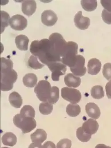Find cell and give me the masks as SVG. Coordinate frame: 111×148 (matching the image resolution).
I'll list each match as a JSON object with an SVG mask.
<instances>
[{"label":"cell","mask_w":111,"mask_h":148,"mask_svg":"<svg viewBox=\"0 0 111 148\" xmlns=\"http://www.w3.org/2000/svg\"><path fill=\"white\" fill-rule=\"evenodd\" d=\"M81 11H79L75 15L74 22L78 29L84 30L88 29L90 25V20L88 17H85L82 14Z\"/></svg>","instance_id":"12"},{"label":"cell","mask_w":111,"mask_h":148,"mask_svg":"<svg viewBox=\"0 0 111 148\" xmlns=\"http://www.w3.org/2000/svg\"><path fill=\"white\" fill-rule=\"evenodd\" d=\"M52 72V79L54 81H59L60 76L65 74L66 66L61 62H54L48 66Z\"/></svg>","instance_id":"8"},{"label":"cell","mask_w":111,"mask_h":148,"mask_svg":"<svg viewBox=\"0 0 111 148\" xmlns=\"http://www.w3.org/2000/svg\"><path fill=\"white\" fill-rule=\"evenodd\" d=\"M72 142L67 138L62 139L57 143V148H71Z\"/></svg>","instance_id":"33"},{"label":"cell","mask_w":111,"mask_h":148,"mask_svg":"<svg viewBox=\"0 0 111 148\" xmlns=\"http://www.w3.org/2000/svg\"><path fill=\"white\" fill-rule=\"evenodd\" d=\"M101 16L102 18L105 23L108 25H111V12L103 10L102 12Z\"/></svg>","instance_id":"34"},{"label":"cell","mask_w":111,"mask_h":148,"mask_svg":"<svg viewBox=\"0 0 111 148\" xmlns=\"http://www.w3.org/2000/svg\"><path fill=\"white\" fill-rule=\"evenodd\" d=\"M95 148H111L110 146H107L106 145L103 144H100L96 145Z\"/></svg>","instance_id":"39"},{"label":"cell","mask_w":111,"mask_h":148,"mask_svg":"<svg viewBox=\"0 0 111 148\" xmlns=\"http://www.w3.org/2000/svg\"><path fill=\"white\" fill-rule=\"evenodd\" d=\"M37 82V77L33 73H28L23 78V83L25 86L29 88L34 87Z\"/></svg>","instance_id":"22"},{"label":"cell","mask_w":111,"mask_h":148,"mask_svg":"<svg viewBox=\"0 0 111 148\" xmlns=\"http://www.w3.org/2000/svg\"><path fill=\"white\" fill-rule=\"evenodd\" d=\"M41 20L42 23L47 26L54 25L57 22L58 17L56 14L51 10H46L41 14Z\"/></svg>","instance_id":"11"},{"label":"cell","mask_w":111,"mask_h":148,"mask_svg":"<svg viewBox=\"0 0 111 148\" xmlns=\"http://www.w3.org/2000/svg\"><path fill=\"white\" fill-rule=\"evenodd\" d=\"M82 129L87 134L92 135L96 134L99 129V124L93 119H88L83 124Z\"/></svg>","instance_id":"13"},{"label":"cell","mask_w":111,"mask_h":148,"mask_svg":"<svg viewBox=\"0 0 111 148\" xmlns=\"http://www.w3.org/2000/svg\"><path fill=\"white\" fill-rule=\"evenodd\" d=\"M9 100L11 105L16 108H20L23 103V100L20 94L13 91L9 95Z\"/></svg>","instance_id":"20"},{"label":"cell","mask_w":111,"mask_h":148,"mask_svg":"<svg viewBox=\"0 0 111 148\" xmlns=\"http://www.w3.org/2000/svg\"><path fill=\"white\" fill-rule=\"evenodd\" d=\"M51 88L50 82L46 80H42L37 84L34 91L39 100L43 102H48L50 96Z\"/></svg>","instance_id":"5"},{"label":"cell","mask_w":111,"mask_h":148,"mask_svg":"<svg viewBox=\"0 0 111 148\" xmlns=\"http://www.w3.org/2000/svg\"><path fill=\"white\" fill-rule=\"evenodd\" d=\"M92 97L96 99H100L105 96V92L101 86L96 85L93 86L91 90Z\"/></svg>","instance_id":"25"},{"label":"cell","mask_w":111,"mask_h":148,"mask_svg":"<svg viewBox=\"0 0 111 148\" xmlns=\"http://www.w3.org/2000/svg\"><path fill=\"white\" fill-rule=\"evenodd\" d=\"M10 16L8 12L4 11H1V33L4 32L6 27L10 25Z\"/></svg>","instance_id":"26"},{"label":"cell","mask_w":111,"mask_h":148,"mask_svg":"<svg viewBox=\"0 0 111 148\" xmlns=\"http://www.w3.org/2000/svg\"><path fill=\"white\" fill-rule=\"evenodd\" d=\"M48 40L54 47L55 51L61 58L66 48L67 42L63 36L59 33H53L50 36Z\"/></svg>","instance_id":"6"},{"label":"cell","mask_w":111,"mask_h":148,"mask_svg":"<svg viewBox=\"0 0 111 148\" xmlns=\"http://www.w3.org/2000/svg\"><path fill=\"white\" fill-rule=\"evenodd\" d=\"M28 64L30 68L35 70L40 69L45 66L44 64H41L38 61L37 57L33 55L31 56L29 58Z\"/></svg>","instance_id":"30"},{"label":"cell","mask_w":111,"mask_h":148,"mask_svg":"<svg viewBox=\"0 0 111 148\" xmlns=\"http://www.w3.org/2000/svg\"><path fill=\"white\" fill-rule=\"evenodd\" d=\"M76 135L78 140L83 143H87L91 138L92 135L86 133L82 127L77 129L76 131Z\"/></svg>","instance_id":"28"},{"label":"cell","mask_w":111,"mask_h":148,"mask_svg":"<svg viewBox=\"0 0 111 148\" xmlns=\"http://www.w3.org/2000/svg\"><path fill=\"white\" fill-rule=\"evenodd\" d=\"M66 112L70 117H76L79 115L81 112V108L78 104H69L66 107Z\"/></svg>","instance_id":"23"},{"label":"cell","mask_w":111,"mask_h":148,"mask_svg":"<svg viewBox=\"0 0 111 148\" xmlns=\"http://www.w3.org/2000/svg\"><path fill=\"white\" fill-rule=\"evenodd\" d=\"M105 90L108 99H111V80L106 85Z\"/></svg>","instance_id":"36"},{"label":"cell","mask_w":111,"mask_h":148,"mask_svg":"<svg viewBox=\"0 0 111 148\" xmlns=\"http://www.w3.org/2000/svg\"><path fill=\"white\" fill-rule=\"evenodd\" d=\"M102 73L107 80H111V63H106L103 65Z\"/></svg>","instance_id":"32"},{"label":"cell","mask_w":111,"mask_h":148,"mask_svg":"<svg viewBox=\"0 0 111 148\" xmlns=\"http://www.w3.org/2000/svg\"><path fill=\"white\" fill-rule=\"evenodd\" d=\"M59 99V89L56 86L52 87L50 96L48 102L52 104H54L58 102Z\"/></svg>","instance_id":"31"},{"label":"cell","mask_w":111,"mask_h":148,"mask_svg":"<svg viewBox=\"0 0 111 148\" xmlns=\"http://www.w3.org/2000/svg\"><path fill=\"white\" fill-rule=\"evenodd\" d=\"M8 148V147H2V148Z\"/></svg>","instance_id":"40"},{"label":"cell","mask_w":111,"mask_h":148,"mask_svg":"<svg viewBox=\"0 0 111 148\" xmlns=\"http://www.w3.org/2000/svg\"><path fill=\"white\" fill-rule=\"evenodd\" d=\"M30 51L32 55L47 66L54 62H61V57L57 55L48 39L32 41L30 47Z\"/></svg>","instance_id":"1"},{"label":"cell","mask_w":111,"mask_h":148,"mask_svg":"<svg viewBox=\"0 0 111 148\" xmlns=\"http://www.w3.org/2000/svg\"><path fill=\"white\" fill-rule=\"evenodd\" d=\"M1 141L4 145L13 146L16 144L17 138L13 133L7 132L2 136Z\"/></svg>","instance_id":"21"},{"label":"cell","mask_w":111,"mask_h":148,"mask_svg":"<svg viewBox=\"0 0 111 148\" xmlns=\"http://www.w3.org/2000/svg\"><path fill=\"white\" fill-rule=\"evenodd\" d=\"M30 137L32 143L41 144L46 139L47 134L44 130L38 129L31 134Z\"/></svg>","instance_id":"18"},{"label":"cell","mask_w":111,"mask_h":148,"mask_svg":"<svg viewBox=\"0 0 111 148\" xmlns=\"http://www.w3.org/2000/svg\"><path fill=\"white\" fill-rule=\"evenodd\" d=\"M78 45L73 41L67 42L66 48L61 58V62L71 68L75 64L77 60Z\"/></svg>","instance_id":"3"},{"label":"cell","mask_w":111,"mask_h":148,"mask_svg":"<svg viewBox=\"0 0 111 148\" xmlns=\"http://www.w3.org/2000/svg\"><path fill=\"white\" fill-rule=\"evenodd\" d=\"M43 148H56V145L53 142L47 141L44 144Z\"/></svg>","instance_id":"37"},{"label":"cell","mask_w":111,"mask_h":148,"mask_svg":"<svg viewBox=\"0 0 111 148\" xmlns=\"http://www.w3.org/2000/svg\"><path fill=\"white\" fill-rule=\"evenodd\" d=\"M85 111L88 116L94 119H97L101 116L100 108L95 103H88L85 106Z\"/></svg>","instance_id":"14"},{"label":"cell","mask_w":111,"mask_h":148,"mask_svg":"<svg viewBox=\"0 0 111 148\" xmlns=\"http://www.w3.org/2000/svg\"><path fill=\"white\" fill-rule=\"evenodd\" d=\"M39 111L43 115H48L53 110V106L48 102L41 103L39 105Z\"/></svg>","instance_id":"27"},{"label":"cell","mask_w":111,"mask_h":148,"mask_svg":"<svg viewBox=\"0 0 111 148\" xmlns=\"http://www.w3.org/2000/svg\"><path fill=\"white\" fill-rule=\"evenodd\" d=\"M85 60L84 56L77 55V60L74 65L70 68L71 72L76 76L81 77L84 76L86 73L87 69L85 66Z\"/></svg>","instance_id":"9"},{"label":"cell","mask_w":111,"mask_h":148,"mask_svg":"<svg viewBox=\"0 0 111 148\" xmlns=\"http://www.w3.org/2000/svg\"><path fill=\"white\" fill-rule=\"evenodd\" d=\"M88 72L91 75H97L100 72L101 68V61L96 58L89 60L88 64Z\"/></svg>","instance_id":"16"},{"label":"cell","mask_w":111,"mask_h":148,"mask_svg":"<svg viewBox=\"0 0 111 148\" xmlns=\"http://www.w3.org/2000/svg\"><path fill=\"white\" fill-rule=\"evenodd\" d=\"M37 3L35 1L30 0L23 1L21 5V10L24 14L28 16L32 15L35 12Z\"/></svg>","instance_id":"15"},{"label":"cell","mask_w":111,"mask_h":148,"mask_svg":"<svg viewBox=\"0 0 111 148\" xmlns=\"http://www.w3.org/2000/svg\"><path fill=\"white\" fill-rule=\"evenodd\" d=\"M13 122L24 134L31 132L37 126L36 121L34 118L24 117L20 114H17L13 117Z\"/></svg>","instance_id":"4"},{"label":"cell","mask_w":111,"mask_h":148,"mask_svg":"<svg viewBox=\"0 0 111 148\" xmlns=\"http://www.w3.org/2000/svg\"><path fill=\"white\" fill-rule=\"evenodd\" d=\"M64 82L66 85L68 87L77 88L81 85V79L73 74L69 73L65 76Z\"/></svg>","instance_id":"17"},{"label":"cell","mask_w":111,"mask_h":148,"mask_svg":"<svg viewBox=\"0 0 111 148\" xmlns=\"http://www.w3.org/2000/svg\"><path fill=\"white\" fill-rule=\"evenodd\" d=\"M29 41V38L24 35L17 36L15 40L17 47L21 51L28 50Z\"/></svg>","instance_id":"19"},{"label":"cell","mask_w":111,"mask_h":148,"mask_svg":"<svg viewBox=\"0 0 111 148\" xmlns=\"http://www.w3.org/2000/svg\"><path fill=\"white\" fill-rule=\"evenodd\" d=\"M81 5L85 10L92 12L97 9V2L96 0H82Z\"/></svg>","instance_id":"24"},{"label":"cell","mask_w":111,"mask_h":148,"mask_svg":"<svg viewBox=\"0 0 111 148\" xmlns=\"http://www.w3.org/2000/svg\"><path fill=\"white\" fill-rule=\"evenodd\" d=\"M20 114L26 117L34 118L35 117V111L30 105L24 106L20 111Z\"/></svg>","instance_id":"29"},{"label":"cell","mask_w":111,"mask_h":148,"mask_svg":"<svg viewBox=\"0 0 111 148\" xmlns=\"http://www.w3.org/2000/svg\"><path fill=\"white\" fill-rule=\"evenodd\" d=\"M28 148H43V146L40 144L32 143L29 145Z\"/></svg>","instance_id":"38"},{"label":"cell","mask_w":111,"mask_h":148,"mask_svg":"<svg viewBox=\"0 0 111 148\" xmlns=\"http://www.w3.org/2000/svg\"><path fill=\"white\" fill-rule=\"evenodd\" d=\"M27 25V20L21 15H15L10 19V26L15 30H23L26 28Z\"/></svg>","instance_id":"10"},{"label":"cell","mask_w":111,"mask_h":148,"mask_svg":"<svg viewBox=\"0 0 111 148\" xmlns=\"http://www.w3.org/2000/svg\"><path fill=\"white\" fill-rule=\"evenodd\" d=\"M61 94L63 99L73 104L79 103L81 99V92L76 89L63 87L61 89Z\"/></svg>","instance_id":"7"},{"label":"cell","mask_w":111,"mask_h":148,"mask_svg":"<svg viewBox=\"0 0 111 148\" xmlns=\"http://www.w3.org/2000/svg\"><path fill=\"white\" fill-rule=\"evenodd\" d=\"M101 2L105 10H106L109 12H111V1L101 0Z\"/></svg>","instance_id":"35"},{"label":"cell","mask_w":111,"mask_h":148,"mask_svg":"<svg viewBox=\"0 0 111 148\" xmlns=\"http://www.w3.org/2000/svg\"><path fill=\"white\" fill-rule=\"evenodd\" d=\"M13 62L9 59L1 58V90L7 91L13 88V84L16 82L17 75L16 71L12 69Z\"/></svg>","instance_id":"2"}]
</instances>
